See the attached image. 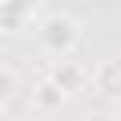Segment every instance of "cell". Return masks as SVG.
I'll return each mask as SVG.
<instances>
[{"label": "cell", "mask_w": 121, "mask_h": 121, "mask_svg": "<svg viewBox=\"0 0 121 121\" xmlns=\"http://www.w3.org/2000/svg\"><path fill=\"white\" fill-rule=\"evenodd\" d=\"M117 98H121V95H117Z\"/></svg>", "instance_id": "cell-8"}, {"label": "cell", "mask_w": 121, "mask_h": 121, "mask_svg": "<svg viewBox=\"0 0 121 121\" xmlns=\"http://www.w3.org/2000/svg\"><path fill=\"white\" fill-rule=\"evenodd\" d=\"M49 79H57V83H60V87H64L68 95H76V91H79V87H83V83L91 79V72H87V68H83L79 60L57 57V60H53V68H49Z\"/></svg>", "instance_id": "cell-3"}, {"label": "cell", "mask_w": 121, "mask_h": 121, "mask_svg": "<svg viewBox=\"0 0 121 121\" xmlns=\"http://www.w3.org/2000/svg\"><path fill=\"white\" fill-rule=\"evenodd\" d=\"M91 83H95V91L117 98V95H121V60H102V64L91 72Z\"/></svg>", "instance_id": "cell-4"}, {"label": "cell", "mask_w": 121, "mask_h": 121, "mask_svg": "<svg viewBox=\"0 0 121 121\" xmlns=\"http://www.w3.org/2000/svg\"><path fill=\"white\" fill-rule=\"evenodd\" d=\"M0 110H4V102H0Z\"/></svg>", "instance_id": "cell-7"}, {"label": "cell", "mask_w": 121, "mask_h": 121, "mask_svg": "<svg viewBox=\"0 0 121 121\" xmlns=\"http://www.w3.org/2000/svg\"><path fill=\"white\" fill-rule=\"evenodd\" d=\"M30 98H34V106H38V110H60V106H64V98H68V91H64L57 79H49V76H45V79L34 87V95H30Z\"/></svg>", "instance_id": "cell-5"}, {"label": "cell", "mask_w": 121, "mask_h": 121, "mask_svg": "<svg viewBox=\"0 0 121 121\" xmlns=\"http://www.w3.org/2000/svg\"><path fill=\"white\" fill-rule=\"evenodd\" d=\"M38 42L49 57H72V49L79 45V23L64 11H53L38 23Z\"/></svg>", "instance_id": "cell-1"}, {"label": "cell", "mask_w": 121, "mask_h": 121, "mask_svg": "<svg viewBox=\"0 0 121 121\" xmlns=\"http://www.w3.org/2000/svg\"><path fill=\"white\" fill-rule=\"evenodd\" d=\"M34 8H38V0H0V30L4 34H19L30 23Z\"/></svg>", "instance_id": "cell-2"}, {"label": "cell", "mask_w": 121, "mask_h": 121, "mask_svg": "<svg viewBox=\"0 0 121 121\" xmlns=\"http://www.w3.org/2000/svg\"><path fill=\"white\" fill-rule=\"evenodd\" d=\"M15 91H19V76H15L8 64H0V102L15 98Z\"/></svg>", "instance_id": "cell-6"}]
</instances>
